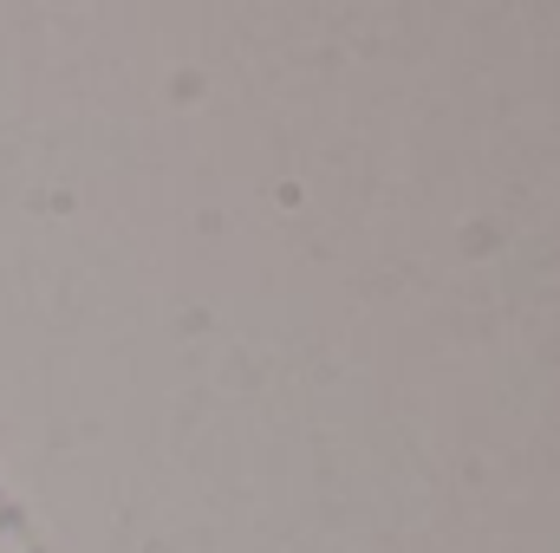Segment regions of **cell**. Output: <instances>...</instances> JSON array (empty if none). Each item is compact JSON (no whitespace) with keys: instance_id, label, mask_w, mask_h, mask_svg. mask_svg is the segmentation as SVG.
Listing matches in <instances>:
<instances>
[]
</instances>
